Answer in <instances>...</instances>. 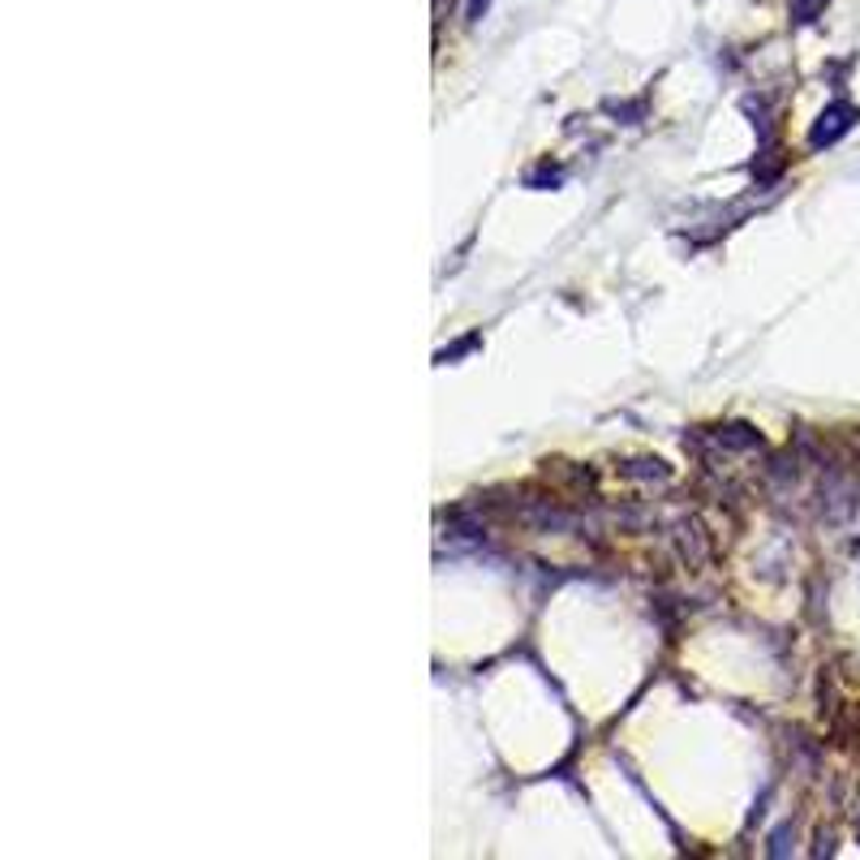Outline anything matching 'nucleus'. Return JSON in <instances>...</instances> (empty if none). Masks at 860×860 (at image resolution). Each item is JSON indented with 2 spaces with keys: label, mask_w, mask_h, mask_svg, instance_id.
I'll list each match as a JSON object with an SVG mask.
<instances>
[{
  "label": "nucleus",
  "mask_w": 860,
  "mask_h": 860,
  "mask_svg": "<svg viewBox=\"0 0 860 860\" xmlns=\"http://www.w3.org/2000/svg\"><path fill=\"white\" fill-rule=\"evenodd\" d=\"M852 125H857V108H852V104H831V108L818 117L809 142H813V146H831V142H839Z\"/></svg>",
  "instance_id": "obj_1"
},
{
  "label": "nucleus",
  "mask_w": 860,
  "mask_h": 860,
  "mask_svg": "<svg viewBox=\"0 0 860 860\" xmlns=\"http://www.w3.org/2000/svg\"><path fill=\"white\" fill-rule=\"evenodd\" d=\"M822 9H826V0H792V17L796 22H813Z\"/></svg>",
  "instance_id": "obj_2"
}]
</instances>
